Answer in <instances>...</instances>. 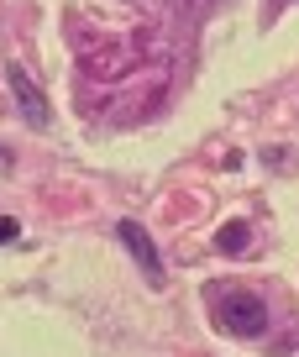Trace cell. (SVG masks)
I'll use <instances>...</instances> for the list:
<instances>
[{"label":"cell","mask_w":299,"mask_h":357,"mask_svg":"<svg viewBox=\"0 0 299 357\" xmlns=\"http://www.w3.org/2000/svg\"><path fill=\"white\" fill-rule=\"evenodd\" d=\"M215 321L231 336L252 342V336L268 331V305L257 300V294H247V289H215Z\"/></svg>","instance_id":"cell-1"},{"label":"cell","mask_w":299,"mask_h":357,"mask_svg":"<svg viewBox=\"0 0 299 357\" xmlns=\"http://www.w3.org/2000/svg\"><path fill=\"white\" fill-rule=\"evenodd\" d=\"M116 236H121V247L132 252V263L142 268V279H147V284H163V263H158V247H153V236H147L137 221H121V226H116Z\"/></svg>","instance_id":"cell-2"},{"label":"cell","mask_w":299,"mask_h":357,"mask_svg":"<svg viewBox=\"0 0 299 357\" xmlns=\"http://www.w3.org/2000/svg\"><path fill=\"white\" fill-rule=\"evenodd\" d=\"M6 79H11V95L22 100V116H26V121H47V100L37 95L32 74H26L22 63H11V68H6Z\"/></svg>","instance_id":"cell-3"},{"label":"cell","mask_w":299,"mask_h":357,"mask_svg":"<svg viewBox=\"0 0 299 357\" xmlns=\"http://www.w3.org/2000/svg\"><path fill=\"white\" fill-rule=\"evenodd\" d=\"M215 247H221V252H231V257H247V221H231V226H221Z\"/></svg>","instance_id":"cell-4"},{"label":"cell","mask_w":299,"mask_h":357,"mask_svg":"<svg viewBox=\"0 0 299 357\" xmlns=\"http://www.w3.org/2000/svg\"><path fill=\"white\" fill-rule=\"evenodd\" d=\"M16 231H22V226H16L11 215H0V242H16Z\"/></svg>","instance_id":"cell-5"}]
</instances>
